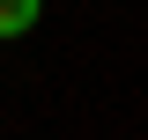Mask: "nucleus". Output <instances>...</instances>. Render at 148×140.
Instances as JSON below:
<instances>
[{"label": "nucleus", "instance_id": "1", "mask_svg": "<svg viewBox=\"0 0 148 140\" xmlns=\"http://www.w3.org/2000/svg\"><path fill=\"white\" fill-rule=\"evenodd\" d=\"M37 30V0H0V37H22Z\"/></svg>", "mask_w": 148, "mask_h": 140}]
</instances>
